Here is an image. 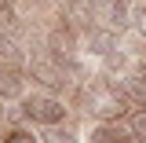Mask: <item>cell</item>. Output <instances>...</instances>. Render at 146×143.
<instances>
[{
    "label": "cell",
    "instance_id": "obj_1",
    "mask_svg": "<svg viewBox=\"0 0 146 143\" xmlns=\"http://www.w3.org/2000/svg\"><path fill=\"white\" fill-rule=\"evenodd\" d=\"M22 114L36 121V125H58L62 117H66V107L55 99V95H29L26 103H22Z\"/></svg>",
    "mask_w": 146,
    "mask_h": 143
},
{
    "label": "cell",
    "instance_id": "obj_2",
    "mask_svg": "<svg viewBox=\"0 0 146 143\" xmlns=\"http://www.w3.org/2000/svg\"><path fill=\"white\" fill-rule=\"evenodd\" d=\"M88 110L91 114H99L102 121L106 117H117V114H124V92L117 88H95L91 92V99H88Z\"/></svg>",
    "mask_w": 146,
    "mask_h": 143
},
{
    "label": "cell",
    "instance_id": "obj_3",
    "mask_svg": "<svg viewBox=\"0 0 146 143\" xmlns=\"http://www.w3.org/2000/svg\"><path fill=\"white\" fill-rule=\"evenodd\" d=\"M91 15L102 18L110 30L128 22V0H91Z\"/></svg>",
    "mask_w": 146,
    "mask_h": 143
},
{
    "label": "cell",
    "instance_id": "obj_4",
    "mask_svg": "<svg viewBox=\"0 0 146 143\" xmlns=\"http://www.w3.org/2000/svg\"><path fill=\"white\" fill-rule=\"evenodd\" d=\"M113 48H117V37H113V30H88V37H84V52L99 55V59H106Z\"/></svg>",
    "mask_w": 146,
    "mask_h": 143
},
{
    "label": "cell",
    "instance_id": "obj_5",
    "mask_svg": "<svg viewBox=\"0 0 146 143\" xmlns=\"http://www.w3.org/2000/svg\"><path fill=\"white\" fill-rule=\"evenodd\" d=\"M0 95L4 99H18L22 95V77L11 66H0Z\"/></svg>",
    "mask_w": 146,
    "mask_h": 143
},
{
    "label": "cell",
    "instance_id": "obj_6",
    "mask_svg": "<svg viewBox=\"0 0 146 143\" xmlns=\"http://www.w3.org/2000/svg\"><path fill=\"white\" fill-rule=\"evenodd\" d=\"M128 140H135L131 132H121V128H113V125H99L95 132H91V143H128Z\"/></svg>",
    "mask_w": 146,
    "mask_h": 143
},
{
    "label": "cell",
    "instance_id": "obj_7",
    "mask_svg": "<svg viewBox=\"0 0 146 143\" xmlns=\"http://www.w3.org/2000/svg\"><path fill=\"white\" fill-rule=\"evenodd\" d=\"M33 73L44 81V85H62V81H66L62 66H51V62H33Z\"/></svg>",
    "mask_w": 146,
    "mask_h": 143
},
{
    "label": "cell",
    "instance_id": "obj_8",
    "mask_svg": "<svg viewBox=\"0 0 146 143\" xmlns=\"http://www.w3.org/2000/svg\"><path fill=\"white\" fill-rule=\"evenodd\" d=\"M128 92H131L135 99L146 103V66H135V73L128 77Z\"/></svg>",
    "mask_w": 146,
    "mask_h": 143
},
{
    "label": "cell",
    "instance_id": "obj_9",
    "mask_svg": "<svg viewBox=\"0 0 146 143\" xmlns=\"http://www.w3.org/2000/svg\"><path fill=\"white\" fill-rule=\"evenodd\" d=\"M44 143H77V136H73L70 128H58V125H44V136H40Z\"/></svg>",
    "mask_w": 146,
    "mask_h": 143
},
{
    "label": "cell",
    "instance_id": "obj_10",
    "mask_svg": "<svg viewBox=\"0 0 146 143\" xmlns=\"http://www.w3.org/2000/svg\"><path fill=\"white\" fill-rule=\"evenodd\" d=\"M131 136L146 143V110H139V114L131 117Z\"/></svg>",
    "mask_w": 146,
    "mask_h": 143
},
{
    "label": "cell",
    "instance_id": "obj_11",
    "mask_svg": "<svg viewBox=\"0 0 146 143\" xmlns=\"http://www.w3.org/2000/svg\"><path fill=\"white\" fill-rule=\"evenodd\" d=\"M124 62H128V59H124V52H117V48H113V52L106 55V66H110V70H121Z\"/></svg>",
    "mask_w": 146,
    "mask_h": 143
},
{
    "label": "cell",
    "instance_id": "obj_12",
    "mask_svg": "<svg viewBox=\"0 0 146 143\" xmlns=\"http://www.w3.org/2000/svg\"><path fill=\"white\" fill-rule=\"evenodd\" d=\"M131 22H135V30H139V37H146V7H139V11L131 15Z\"/></svg>",
    "mask_w": 146,
    "mask_h": 143
},
{
    "label": "cell",
    "instance_id": "obj_13",
    "mask_svg": "<svg viewBox=\"0 0 146 143\" xmlns=\"http://www.w3.org/2000/svg\"><path fill=\"white\" fill-rule=\"evenodd\" d=\"M4 143H36V140L29 136V132H11V136H7Z\"/></svg>",
    "mask_w": 146,
    "mask_h": 143
},
{
    "label": "cell",
    "instance_id": "obj_14",
    "mask_svg": "<svg viewBox=\"0 0 146 143\" xmlns=\"http://www.w3.org/2000/svg\"><path fill=\"white\" fill-rule=\"evenodd\" d=\"M0 11H11V0H0Z\"/></svg>",
    "mask_w": 146,
    "mask_h": 143
}]
</instances>
